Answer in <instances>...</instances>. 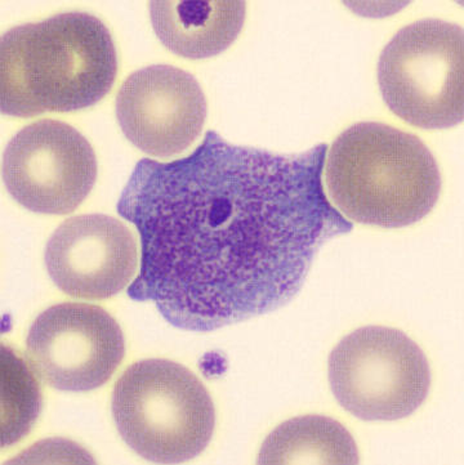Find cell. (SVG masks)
I'll use <instances>...</instances> for the list:
<instances>
[{
  "label": "cell",
  "instance_id": "11",
  "mask_svg": "<svg viewBox=\"0 0 464 465\" xmlns=\"http://www.w3.org/2000/svg\"><path fill=\"white\" fill-rule=\"evenodd\" d=\"M245 2L150 3L156 35L163 45L190 60L222 54L235 42L245 23Z\"/></svg>",
  "mask_w": 464,
  "mask_h": 465
},
{
  "label": "cell",
  "instance_id": "9",
  "mask_svg": "<svg viewBox=\"0 0 464 465\" xmlns=\"http://www.w3.org/2000/svg\"><path fill=\"white\" fill-rule=\"evenodd\" d=\"M204 92L192 74L153 64L129 75L116 97V118L137 149L171 158L201 135L207 120Z\"/></svg>",
  "mask_w": 464,
  "mask_h": 465
},
{
  "label": "cell",
  "instance_id": "6",
  "mask_svg": "<svg viewBox=\"0 0 464 465\" xmlns=\"http://www.w3.org/2000/svg\"><path fill=\"white\" fill-rule=\"evenodd\" d=\"M328 378L338 403L367 421H393L417 411L429 396L431 371L405 332L365 326L331 351Z\"/></svg>",
  "mask_w": 464,
  "mask_h": 465
},
{
  "label": "cell",
  "instance_id": "1",
  "mask_svg": "<svg viewBox=\"0 0 464 465\" xmlns=\"http://www.w3.org/2000/svg\"><path fill=\"white\" fill-rule=\"evenodd\" d=\"M327 151L281 155L209 131L186 158L140 160L118 203L141 240L129 297L189 331L288 304L322 246L353 229L325 193Z\"/></svg>",
  "mask_w": 464,
  "mask_h": 465
},
{
  "label": "cell",
  "instance_id": "5",
  "mask_svg": "<svg viewBox=\"0 0 464 465\" xmlns=\"http://www.w3.org/2000/svg\"><path fill=\"white\" fill-rule=\"evenodd\" d=\"M464 32L426 18L402 27L378 61V83L395 115L422 129H448L464 118Z\"/></svg>",
  "mask_w": 464,
  "mask_h": 465
},
{
  "label": "cell",
  "instance_id": "4",
  "mask_svg": "<svg viewBox=\"0 0 464 465\" xmlns=\"http://www.w3.org/2000/svg\"><path fill=\"white\" fill-rule=\"evenodd\" d=\"M112 411L122 439L152 463L192 460L207 449L216 427L207 388L169 360L129 366L114 388Z\"/></svg>",
  "mask_w": 464,
  "mask_h": 465
},
{
  "label": "cell",
  "instance_id": "13",
  "mask_svg": "<svg viewBox=\"0 0 464 465\" xmlns=\"http://www.w3.org/2000/svg\"><path fill=\"white\" fill-rule=\"evenodd\" d=\"M2 446L20 441L41 411V393L32 372L7 347L2 348Z\"/></svg>",
  "mask_w": 464,
  "mask_h": 465
},
{
  "label": "cell",
  "instance_id": "12",
  "mask_svg": "<svg viewBox=\"0 0 464 465\" xmlns=\"http://www.w3.org/2000/svg\"><path fill=\"white\" fill-rule=\"evenodd\" d=\"M258 464H359L351 433L321 415L294 418L264 440Z\"/></svg>",
  "mask_w": 464,
  "mask_h": 465
},
{
  "label": "cell",
  "instance_id": "7",
  "mask_svg": "<svg viewBox=\"0 0 464 465\" xmlns=\"http://www.w3.org/2000/svg\"><path fill=\"white\" fill-rule=\"evenodd\" d=\"M3 181L12 197L34 213H73L97 178L96 153L72 125L44 119L26 125L7 144Z\"/></svg>",
  "mask_w": 464,
  "mask_h": 465
},
{
  "label": "cell",
  "instance_id": "2",
  "mask_svg": "<svg viewBox=\"0 0 464 465\" xmlns=\"http://www.w3.org/2000/svg\"><path fill=\"white\" fill-rule=\"evenodd\" d=\"M109 29L84 12L12 27L0 40V109L17 118L87 109L115 83Z\"/></svg>",
  "mask_w": 464,
  "mask_h": 465
},
{
  "label": "cell",
  "instance_id": "3",
  "mask_svg": "<svg viewBox=\"0 0 464 465\" xmlns=\"http://www.w3.org/2000/svg\"><path fill=\"white\" fill-rule=\"evenodd\" d=\"M328 197L350 221L401 229L431 213L441 174L417 137L383 123L350 126L331 144L325 165Z\"/></svg>",
  "mask_w": 464,
  "mask_h": 465
},
{
  "label": "cell",
  "instance_id": "8",
  "mask_svg": "<svg viewBox=\"0 0 464 465\" xmlns=\"http://www.w3.org/2000/svg\"><path fill=\"white\" fill-rule=\"evenodd\" d=\"M27 360L44 383L66 392L103 387L125 355L119 323L104 308L61 303L36 317L26 337Z\"/></svg>",
  "mask_w": 464,
  "mask_h": 465
},
{
  "label": "cell",
  "instance_id": "10",
  "mask_svg": "<svg viewBox=\"0 0 464 465\" xmlns=\"http://www.w3.org/2000/svg\"><path fill=\"white\" fill-rule=\"evenodd\" d=\"M137 264L133 233L109 215L69 218L54 231L45 248L52 282L78 300H109L129 285Z\"/></svg>",
  "mask_w": 464,
  "mask_h": 465
}]
</instances>
